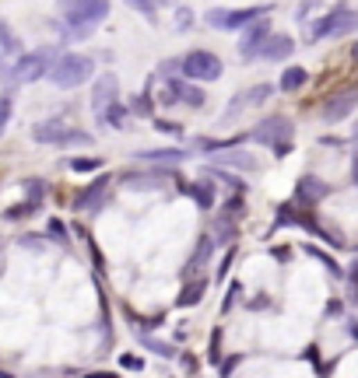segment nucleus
<instances>
[{"instance_id": "nucleus-1", "label": "nucleus", "mask_w": 358, "mask_h": 378, "mask_svg": "<svg viewBox=\"0 0 358 378\" xmlns=\"http://www.w3.org/2000/svg\"><path fill=\"white\" fill-rule=\"evenodd\" d=\"M95 64L91 57H81V53H64V57L53 60V67H49V81H53L57 88H78L91 77Z\"/></svg>"}, {"instance_id": "nucleus-2", "label": "nucleus", "mask_w": 358, "mask_h": 378, "mask_svg": "<svg viewBox=\"0 0 358 378\" xmlns=\"http://www.w3.org/2000/svg\"><path fill=\"white\" fill-rule=\"evenodd\" d=\"M292 133H295V130H292V120H288V116H267V120H260L257 126L249 130V140L271 147L274 154H288Z\"/></svg>"}, {"instance_id": "nucleus-3", "label": "nucleus", "mask_w": 358, "mask_h": 378, "mask_svg": "<svg viewBox=\"0 0 358 378\" xmlns=\"http://www.w3.org/2000/svg\"><path fill=\"white\" fill-rule=\"evenodd\" d=\"M67 39H88L95 32V25L109 15V4H98V0H91V4H67Z\"/></svg>"}, {"instance_id": "nucleus-4", "label": "nucleus", "mask_w": 358, "mask_h": 378, "mask_svg": "<svg viewBox=\"0 0 358 378\" xmlns=\"http://www.w3.org/2000/svg\"><path fill=\"white\" fill-rule=\"evenodd\" d=\"M179 70L186 77H193V81H215L222 74V60L215 57V53H208V49H193V53L183 57Z\"/></svg>"}, {"instance_id": "nucleus-5", "label": "nucleus", "mask_w": 358, "mask_h": 378, "mask_svg": "<svg viewBox=\"0 0 358 378\" xmlns=\"http://www.w3.org/2000/svg\"><path fill=\"white\" fill-rule=\"evenodd\" d=\"M49 60H53V49H35V53H25V57H18V64H15L11 77H15L18 84L39 81L42 74H49V67H53Z\"/></svg>"}, {"instance_id": "nucleus-6", "label": "nucleus", "mask_w": 358, "mask_h": 378, "mask_svg": "<svg viewBox=\"0 0 358 378\" xmlns=\"http://www.w3.org/2000/svg\"><path fill=\"white\" fill-rule=\"evenodd\" d=\"M358 28V15L355 11H348V8H334L327 18H320V25L313 28V39L320 42V39H341V35H348V32H355Z\"/></svg>"}, {"instance_id": "nucleus-7", "label": "nucleus", "mask_w": 358, "mask_h": 378, "mask_svg": "<svg viewBox=\"0 0 358 378\" xmlns=\"http://www.w3.org/2000/svg\"><path fill=\"white\" fill-rule=\"evenodd\" d=\"M288 225H295V228H302V231H310V235H320V238H330L334 245H344L337 235H330V231L320 228V221L313 218V214H302V210H295V207H281V210H278L274 228H288Z\"/></svg>"}, {"instance_id": "nucleus-8", "label": "nucleus", "mask_w": 358, "mask_h": 378, "mask_svg": "<svg viewBox=\"0 0 358 378\" xmlns=\"http://www.w3.org/2000/svg\"><path fill=\"white\" fill-rule=\"evenodd\" d=\"M267 15V8H242V11H222L215 8L208 15V25L211 28H249L253 21H260Z\"/></svg>"}, {"instance_id": "nucleus-9", "label": "nucleus", "mask_w": 358, "mask_h": 378, "mask_svg": "<svg viewBox=\"0 0 358 378\" xmlns=\"http://www.w3.org/2000/svg\"><path fill=\"white\" fill-rule=\"evenodd\" d=\"M176 102L200 109V105H204V91H200L197 84H190V81L169 77V81H165V88H162V105H176Z\"/></svg>"}, {"instance_id": "nucleus-10", "label": "nucleus", "mask_w": 358, "mask_h": 378, "mask_svg": "<svg viewBox=\"0 0 358 378\" xmlns=\"http://www.w3.org/2000/svg\"><path fill=\"white\" fill-rule=\"evenodd\" d=\"M116 102H120V81H116V74H102V77L95 81V91H91V109H95V116H102L106 109H113Z\"/></svg>"}, {"instance_id": "nucleus-11", "label": "nucleus", "mask_w": 358, "mask_h": 378, "mask_svg": "<svg viewBox=\"0 0 358 378\" xmlns=\"http://www.w3.org/2000/svg\"><path fill=\"white\" fill-rule=\"evenodd\" d=\"M267 21L260 18V21H253L246 32H242V42H239V57L242 60H257L260 57V49H264V42H267Z\"/></svg>"}, {"instance_id": "nucleus-12", "label": "nucleus", "mask_w": 358, "mask_h": 378, "mask_svg": "<svg viewBox=\"0 0 358 378\" xmlns=\"http://www.w3.org/2000/svg\"><path fill=\"white\" fill-rule=\"evenodd\" d=\"M327 193H330V186H327L320 176H302V179H298V189H295V203L310 207V203H320Z\"/></svg>"}, {"instance_id": "nucleus-13", "label": "nucleus", "mask_w": 358, "mask_h": 378, "mask_svg": "<svg viewBox=\"0 0 358 378\" xmlns=\"http://www.w3.org/2000/svg\"><path fill=\"white\" fill-rule=\"evenodd\" d=\"M106 189H109V176H102V179H95L78 200H74V210H98L102 207V200H106Z\"/></svg>"}, {"instance_id": "nucleus-14", "label": "nucleus", "mask_w": 358, "mask_h": 378, "mask_svg": "<svg viewBox=\"0 0 358 378\" xmlns=\"http://www.w3.org/2000/svg\"><path fill=\"white\" fill-rule=\"evenodd\" d=\"M295 53V39L292 35H267L264 49H260V60H288Z\"/></svg>"}, {"instance_id": "nucleus-15", "label": "nucleus", "mask_w": 358, "mask_h": 378, "mask_svg": "<svg viewBox=\"0 0 358 378\" xmlns=\"http://www.w3.org/2000/svg\"><path fill=\"white\" fill-rule=\"evenodd\" d=\"M67 133H71V126H64L60 120H46V123H39L35 130H32V137L39 140V144H64L67 140Z\"/></svg>"}, {"instance_id": "nucleus-16", "label": "nucleus", "mask_w": 358, "mask_h": 378, "mask_svg": "<svg viewBox=\"0 0 358 378\" xmlns=\"http://www.w3.org/2000/svg\"><path fill=\"white\" fill-rule=\"evenodd\" d=\"M355 105H358V91H348V95H341V98H334V102L327 105V109H323V120H327V123H341V120L355 109Z\"/></svg>"}, {"instance_id": "nucleus-17", "label": "nucleus", "mask_w": 358, "mask_h": 378, "mask_svg": "<svg viewBox=\"0 0 358 378\" xmlns=\"http://www.w3.org/2000/svg\"><path fill=\"white\" fill-rule=\"evenodd\" d=\"M141 161H151V165H176V161H183V158H190V151H183V147H165V151H141L137 154Z\"/></svg>"}, {"instance_id": "nucleus-18", "label": "nucleus", "mask_w": 358, "mask_h": 378, "mask_svg": "<svg viewBox=\"0 0 358 378\" xmlns=\"http://www.w3.org/2000/svg\"><path fill=\"white\" fill-rule=\"evenodd\" d=\"M165 176H169L165 169H155V172H127L123 179H127L134 189H155V186H162Z\"/></svg>"}, {"instance_id": "nucleus-19", "label": "nucleus", "mask_w": 358, "mask_h": 378, "mask_svg": "<svg viewBox=\"0 0 358 378\" xmlns=\"http://www.w3.org/2000/svg\"><path fill=\"white\" fill-rule=\"evenodd\" d=\"M183 193L193 196L200 210H211L215 207V186L211 182H190V186H183Z\"/></svg>"}, {"instance_id": "nucleus-20", "label": "nucleus", "mask_w": 358, "mask_h": 378, "mask_svg": "<svg viewBox=\"0 0 358 378\" xmlns=\"http://www.w3.org/2000/svg\"><path fill=\"white\" fill-rule=\"evenodd\" d=\"M211 249H215V242H211V235H204L200 242H197V252L190 256V263H186V277L190 274H200V266L208 263V256H211Z\"/></svg>"}, {"instance_id": "nucleus-21", "label": "nucleus", "mask_w": 358, "mask_h": 378, "mask_svg": "<svg viewBox=\"0 0 358 378\" xmlns=\"http://www.w3.org/2000/svg\"><path fill=\"white\" fill-rule=\"evenodd\" d=\"M225 165H232V169H246V172H257V161H253L249 154H242V151H225V154L218 158V169H225Z\"/></svg>"}, {"instance_id": "nucleus-22", "label": "nucleus", "mask_w": 358, "mask_h": 378, "mask_svg": "<svg viewBox=\"0 0 358 378\" xmlns=\"http://www.w3.org/2000/svg\"><path fill=\"white\" fill-rule=\"evenodd\" d=\"M305 77H310V74H305L302 67H288V70L281 74V91H288V95L298 91V88L305 84Z\"/></svg>"}, {"instance_id": "nucleus-23", "label": "nucleus", "mask_w": 358, "mask_h": 378, "mask_svg": "<svg viewBox=\"0 0 358 378\" xmlns=\"http://www.w3.org/2000/svg\"><path fill=\"white\" fill-rule=\"evenodd\" d=\"M204 291H208V281H204V277H197V281H193V284H190V287L179 294V305H183V308H186V305H197Z\"/></svg>"}, {"instance_id": "nucleus-24", "label": "nucleus", "mask_w": 358, "mask_h": 378, "mask_svg": "<svg viewBox=\"0 0 358 378\" xmlns=\"http://www.w3.org/2000/svg\"><path fill=\"white\" fill-rule=\"evenodd\" d=\"M95 120H98L102 126H106V123H109V126H116V130H120V126L127 123V109H123V105L116 102V105H113V109H106V113H102V116H95Z\"/></svg>"}, {"instance_id": "nucleus-25", "label": "nucleus", "mask_w": 358, "mask_h": 378, "mask_svg": "<svg viewBox=\"0 0 358 378\" xmlns=\"http://www.w3.org/2000/svg\"><path fill=\"white\" fill-rule=\"evenodd\" d=\"M239 98H242L246 105H260L264 98H271V84H253V88H249V91H242Z\"/></svg>"}, {"instance_id": "nucleus-26", "label": "nucleus", "mask_w": 358, "mask_h": 378, "mask_svg": "<svg viewBox=\"0 0 358 378\" xmlns=\"http://www.w3.org/2000/svg\"><path fill=\"white\" fill-rule=\"evenodd\" d=\"M11 113H15V102H11V95H0V133L8 130V123H11Z\"/></svg>"}, {"instance_id": "nucleus-27", "label": "nucleus", "mask_w": 358, "mask_h": 378, "mask_svg": "<svg viewBox=\"0 0 358 378\" xmlns=\"http://www.w3.org/2000/svg\"><path fill=\"white\" fill-rule=\"evenodd\" d=\"M71 169H74V172H95V169H102V161H98V158H74Z\"/></svg>"}, {"instance_id": "nucleus-28", "label": "nucleus", "mask_w": 358, "mask_h": 378, "mask_svg": "<svg viewBox=\"0 0 358 378\" xmlns=\"http://www.w3.org/2000/svg\"><path fill=\"white\" fill-rule=\"evenodd\" d=\"M35 207H39V203H32V200H28V203H18V207H11V210H8V221H21V218H28V214H32Z\"/></svg>"}, {"instance_id": "nucleus-29", "label": "nucleus", "mask_w": 358, "mask_h": 378, "mask_svg": "<svg viewBox=\"0 0 358 378\" xmlns=\"http://www.w3.org/2000/svg\"><path fill=\"white\" fill-rule=\"evenodd\" d=\"M144 347H147V350H155L159 357H176V350H172L169 343H159V340H151V337H144Z\"/></svg>"}, {"instance_id": "nucleus-30", "label": "nucleus", "mask_w": 358, "mask_h": 378, "mask_svg": "<svg viewBox=\"0 0 358 378\" xmlns=\"http://www.w3.org/2000/svg\"><path fill=\"white\" fill-rule=\"evenodd\" d=\"M88 144H91V137H88V133H78V130H71V133H67V140H64L60 147H88Z\"/></svg>"}, {"instance_id": "nucleus-31", "label": "nucleus", "mask_w": 358, "mask_h": 378, "mask_svg": "<svg viewBox=\"0 0 358 378\" xmlns=\"http://www.w3.org/2000/svg\"><path fill=\"white\" fill-rule=\"evenodd\" d=\"M0 49H4V53H18V39L4 25H0Z\"/></svg>"}, {"instance_id": "nucleus-32", "label": "nucleus", "mask_w": 358, "mask_h": 378, "mask_svg": "<svg viewBox=\"0 0 358 378\" xmlns=\"http://www.w3.org/2000/svg\"><path fill=\"white\" fill-rule=\"evenodd\" d=\"M130 113H134V116H151V98H147V95L137 98V102L130 105Z\"/></svg>"}, {"instance_id": "nucleus-33", "label": "nucleus", "mask_w": 358, "mask_h": 378, "mask_svg": "<svg viewBox=\"0 0 358 378\" xmlns=\"http://www.w3.org/2000/svg\"><path fill=\"white\" fill-rule=\"evenodd\" d=\"M49 235H53L57 242H67V228L60 221H49Z\"/></svg>"}, {"instance_id": "nucleus-34", "label": "nucleus", "mask_w": 358, "mask_h": 378, "mask_svg": "<svg viewBox=\"0 0 358 378\" xmlns=\"http://www.w3.org/2000/svg\"><path fill=\"white\" fill-rule=\"evenodd\" d=\"M159 130H162V133H179L176 123H162V120H159Z\"/></svg>"}, {"instance_id": "nucleus-35", "label": "nucleus", "mask_w": 358, "mask_h": 378, "mask_svg": "<svg viewBox=\"0 0 358 378\" xmlns=\"http://www.w3.org/2000/svg\"><path fill=\"white\" fill-rule=\"evenodd\" d=\"M351 179H355V186H358V154L351 158Z\"/></svg>"}, {"instance_id": "nucleus-36", "label": "nucleus", "mask_w": 358, "mask_h": 378, "mask_svg": "<svg viewBox=\"0 0 358 378\" xmlns=\"http://www.w3.org/2000/svg\"><path fill=\"white\" fill-rule=\"evenodd\" d=\"M351 144H355V147H358V126H355V133H351Z\"/></svg>"}, {"instance_id": "nucleus-37", "label": "nucleus", "mask_w": 358, "mask_h": 378, "mask_svg": "<svg viewBox=\"0 0 358 378\" xmlns=\"http://www.w3.org/2000/svg\"><path fill=\"white\" fill-rule=\"evenodd\" d=\"M351 57H355V60H358V42H355V49H351Z\"/></svg>"}, {"instance_id": "nucleus-38", "label": "nucleus", "mask_w": 358, "mask_h": 378, "mask_svg": "<svg viewBox=\"0 0 358 378\" xmlns=\"http://www.w3.org/2000/svg\"><path fill=\"white\" fill-rule=\"evenodd\" d=\"M351 281H355V284H358V263H355V277H351Z\"/></svg>"}]
</instances>
